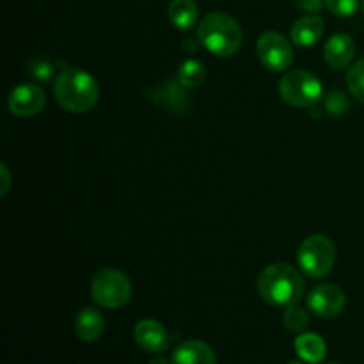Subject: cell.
<instances>
[{
    "label": "cell",
    "instance_id": "6da1fadb",
    "mask_svg": "<svg viewBox=\"0 0 364 364\" xmlns=\"http://www.w3.org/2000/svg\"><path fill=\"white\" fill-rule=\"evenodd\" d=\"M55 102L68 112H89L100 100V87L92 75L78 68H66L53 82Z\"/></svg>",
    "mask_w": 364,
    "mask_h": 364
},
{
    "label": "cell",
    "instance_id": "7a4b0ae2",
    "mask_svg": "<svg viewBox=\"0 0 364 364\" xmlns=\"http://www.w3.org/2000/svg\"><path fill=\"white\" fill-rule=\"evenodd\" d=\"M259 297L272 306L297 304L304 295V279L297 269L287 263L265 267L256 281Z\"/></svg>",
    "mask_w": 364,
    "mask_h": 364
},
{
    "label": "cell",
    "instance_id": "3957f363",
    "mask_svg": "<svg viewBox=\"0 0 364 364\" xmlns=\"http://www.w3.org/2000/svg\"><path fill=\"white\" fill-rule=\"evenodd\" d=\"M198 39L213 55L231 57L240 50L244 34L233 16L226 13H210L199 21Z\"/></svg>",
    "mask_w": 364,
    "mask_h": 364
},
{
    "label": "cell",
    "instance_id": "277c9868",
    "mask_svg": "<svg viewBox=\"0 0 364 364\" xmlns=\"http://www.w3.org/2000/svg\"><path fill=\"white\" fill-rule=\"evenodd\" d=\"M279 95L288 105L313 109L322 100L323 87L316 75L306 70H291L279 80Z\"/></svg>",
    "mask_w": 364,
    "mask_h": 364
},
{
    "label": "cell",
    "instance_id": "5b68a950",
    "mask_svg": "<svg viewBox=\"0 0 364 364\" xmlns=\"http://www.w3.org/2000/svg\"><path fill=\"white\" fill-rule=\"evenodd\" d=\"M91 297L105 309H119L132 299V283L117 269H103L92 277Z\"/></svg>",
    "mask_w": 364,
    "mask_h": 364
},
{
    "label": "cell",
    "instance_id": "8992f818",
    "mask_svg": "<svg viewBox=\"0 0 364 364\" xmlns=\"http://www.w3.org/2000/svg\"><path fill=\"white\" fill-rule=\"evenodd\" d=\"M297 262L306 276L320 279L333 270L336 262V247L323 235H309L299 245Z\"/></svg>",
    "mask_w": 364,
    "mask_h": 364
},
{
    "label": "cell",
    "instance_id": "52a82bcc",
    "mask_svg": "<svg viewBox=\"0 0 364 364\" xmlns=\"http://www.w3.org/2000/svg\"><path fill=\"white\" fill-rule=\"evenodd\" d=\"M256 53L269 71H284L294 63V48L283 34L276 31L263 32L256 43Z\"/></svg>",
    "mask_w": 364,
    "mask_h": 364
},
{
    "label": "cell",
    "instance_id": "ba28073f",
    "mask_svg": "<svg viewBox=\"0 0 364 364\" xmlns=\"http://www.w3.org/2000/svg\"><path fill=\"white\" fill-rule=\"evenodd\" d=\"M347 304L343 290L334 284H318L308 295V309L318 318H336Z\"/></svg>",
    "mask_w": 364,
    "mask_h": 364
},
{
    "label": "cell",
    "instance_id": "9c48e42d",
    "mask_svg": "<svg viewBox=\"0 0 364 364\" xmlns=\"http://www.w3.org/2000/svg\"><path fill=\"white\" fill-rule=\"evenodd\" d=\"M46 103L45 91L36 84H20L9 92L7 105L18 117H31L41 112Z\"/></svg>",
    "mask_w": 364,
    "mask_h": 364
},
{
    "label": "cell",
    "instance_id": "30bf717a",
    "mask_svg": "<svg viewBox=\"0 0 364 364\" xmlns=\"http://www.w3.org/2000/svg\"><path fill=\"white\" fill-rule=\"evenodd\" d=\"M134 340L142 350L149 352V354H164L171 345V338L166 327L151 318L137 322L134 329Z\"/></svg>",
    "mask_w": 364,
    "mask_h": 364
},
{
    "label": "cell",
    "instance_id": "8fae6325",
    "mask_svg": "<svg viewBox=\"0 0 364 364\" xmlns=\"http://www.w3.org/2000/svg\"><path fill=\"white\" fill-rule=\"evenodd\" d=\"M355 55V43L345 32H338V34L331 36L327 39L326 46H323V57L326 63L329 64L333 70H343L352 63Z\"/></svg>",
    "mask_w": 364,
    "mask_h": 364
},
{
    "label": "cell",
    "instance_id": "7c38bea8",
    "mask_svg": "<svg viewBox=\"0 0 364 364\" xmlns=\"http://www.w3.org/2000/svg\"><path fill=\"white\" fill-rule=\"evenodd\" d=\"M171 361L173 364H217V358L205 341L187 340L174 348Z\"/></svg>",
    "mask_w": 364,
    "mask_h": 364
},
{
    "label": "cell",
    "instance_id": "4fadbf2b",
    "mask_svg": "<svg viewBox=\"0 0 364 364\" xmlns=\"http://www.w3.org/2000/svg\"><path fill=\"white\" fill-rule=\"evenodd\" d=\"M323 31H326V23L318 14H306V16L299 18L291 27V41L295 46L308 48L320 41Z\"/></svg>",
    "mask_w": 364,
    "mask_h": 364
},
{
    "label": "cell",
    "instance_id": "5bb4252c",
    "mask_svg": "<svg viewBox=\"0 0 364 364\" xmlns=\"http://www.w3.org/2000/svg\"><path fill=\"white\" fill-rule=\"evenodd\" d=\"M105 331V320L95 308H84L75 318V334L84 343H95Z\"/></svg>",
    "mask_w": 364,
    "mask_h": 364
},
{
    "label": "cell",
    "instance_id": "9a60e30c",
    "mask_svg": "<svg viewBox=\"0 0 364 364\" xmlns=\"http://www.w3.org/2000/svg\"><path fill=\"white\" fill-rule=\"evenodd\" d=\"M295 354L308 364H320L327 355V345L315 333H301L295 338Z\"/></svg>",
    "mask_w": 364,
    "mask_h": 364
},
{
    "label": "cell",
    "instance_id": "2e32d148",
    "mask_svg": "<svg viewBox=\"0 0 364 364\" xmlns=\"http://www.w3.org/2000/svg\"><path fill=\"white\" fill-rule=\"evenodd\" d=\"M169 21L180 31H191L199 20V6L196 0H173L167 11Z\"/></svg>",
    "mask_w": 364,
    "mask_h": 364
},
{
    "label": "cell",
    "instance_id": "e0dca14e",
    "mask_svg": "<svg viewBox=\"0 0 364 364\" xmlns=\"http://www.w3.org/2000/svg\"><path fill=\"white\" fill-rule=\"evenodd\" d=\"M205 66H203V63H199L196 59H188L185 63H181L180 70H178V82H180L181 87H199L205 82Z\"/></svg>",
    "mask_w": 364,
    "mask_h": 364
},
{
    "label": "cell",
    "instance_id": "ac0fdd59",
    "mask_svg": "<svg viewBox=\"0 0 364 364\" xmlns=\"http://www.w3.org/2000/svg\"><path fill=\"white\" fill-rule=\"evenodd\" d=\"M283 322H284V327H287L288 331L301 334L308 329L309 315L306 309L301 308V306L291 304V306H288L287 311H284Z\"/></svg>",
    "mask_w": 364,
    "mask_h": 364
},
{
    "label": "cell",
    "instance_id": "d6986e66",
    "mask_svg": "<svg viewBox=\"0 0 364 364\" xmlns=\"http://www.w3.org/2000/svg\"><path fill=\"white\" fill-rule=\"evenodd\" d=\"M347 85L350 95L364 103V57L358 60L347 73Z\"/></svg>",
    "mask_w": 364,
    "mask_h": 364
},
{
    "label": "cell",
    "instance_id": "ffe728a7",
    "mask_svg": "<svg viewBox=\"0 0 364 364\" xmlns=\"http://www.w3.org/2000/svg\"><path fill=\"white\" fill-rule=\"evenodd\" d=\"M348 109H350V103H348L347 96H345L343 92L341 91L329 92V96H327L326 100L327 112L333 114V116H341V114L347 112Z\"/></svg>",
    "mask_w": 364,
    "mask_h": 364
},
{
    "label": "cell",
    "instance_id": "44dd1931",
    "mask_svg": "<svg viewBox=\"0 0 364 364\" xmlns=\"http://www.w3.org/2000/svg\"><path fill=\"white\" fill-rule=\"evenodd\" d=\"M323 2L331 13L341 18L352 16L359 7V0H323Z\"/></svg>",
    "mask_w": 364,
    "mask_h": 364
},
{
    "label": "cell",
    "instance_id": "7402d4cb",
    "mask_svg": "<svg viewBox=\"0 0 364 364\" xmlns=\"http://www.w3.org/2000/svg\"><path fill=\"white\" fill-rule=\"evenodd\" d=\"M323 0H295V6L301 7L302 11L309 14H316L323 7Z\"/></svg>",
    "mask_w": 364,
    "mask_h": 364
},
{
    "label": "cell",
    "instance_id": "603a6c76",
    "mask_svg": "<svg viewBox=\"0 0 364 364\" xmlns=\"http://www.w3.org/2000/svg\"><path fill=\"white\" fill-rule=\"evenodd\" d=\"M31 71L36 78H43V80H46V78H48L46 77V73H52V68H50V64H46L45 60H38V66L32 64Z\"/></svg>",
    "mask_w": 364,
    "mask_h": 364
},
{
    "label": "cell",
    "instance_id": "cb8c5ba5",
    "mask_svg": "<svg viewBox=\"0 0 364 364\" xmlns=\"http://www.w3.org/2000/svg\"><path fill=\"white\" fill-rule=\"evenodd\" d=\"M0 173H2V187H0V194L6 196L7 191H9V187H11V173H9V169H7L6 164H2V166H0Z\"/></svg>",
    "mask_w": 364,
    "mask_h": 364
},
{
    "label": "cell",
    "instance_id": "d4e9b609",
    "mask_svg": "<svg viewBox=\"0 0 364 364\" xmlns=\"http://www.w3.org/2000/svg\"><path fill=\"white\" fill-rule=\"evenodd\" d=\"M149 364H173V361H167L166 358H156L153 361H149Z\"/></svg>",
    "mask_w": 364,
    "mask_h": 364
},
{
    "label": "cell",
    "instance_id": "484cf974",
    "mask_svg": "<svg viewBox=\"0 0 364 364\" xmlns=\"http://www.w3.org/2000/svg\"><path fill=\"white\" fill-rule=\"evenodd\" d=\"M288 364H308V363H304V361H302V359H301V361H290Z\"/></svg>",
    "mask_w": 364,
    "mask_h": 364
},
{
    "label": "cell",
    "instance_id": "4316f807",
    "mask_svg": "<svg viewBox=\"0 0 364 364\" xmlns=\"http://www.w3.org/2000/svg\"><path fill=\"white\" fill-rule=\"evenodd\" d=\"M327 364H340V363H327Z\"/></svg>",
    "mask_w": 364,
    "mask_h": 364
},
{
    "label": "cell",
    "instance_id": "83f0119b",
    "mask_svg": "<svg viewBox=\"0 0 364 364\" xmlns=\"http://www.w3.org/2000/svg\"><path fill=\"white\" fill-rule=\"evenodd\" d=\"M363 11H364V0H363Z\"/></svg>",
    "mask_w": 364,
    "mask_h": 364
}]
</instances>
